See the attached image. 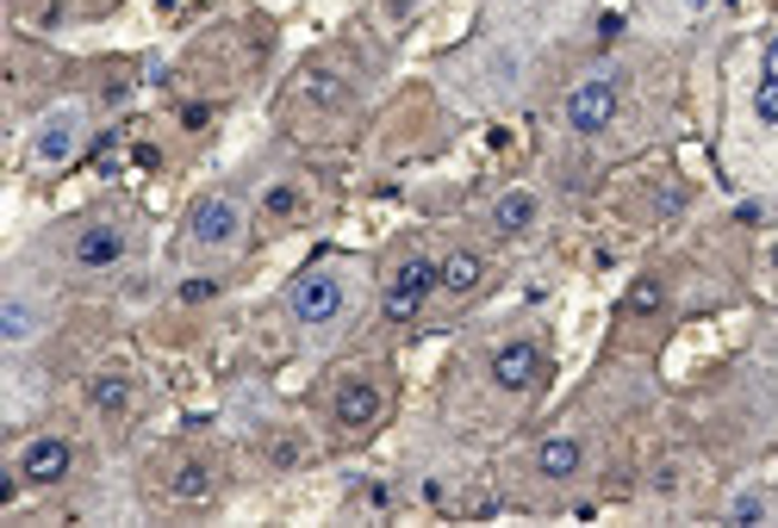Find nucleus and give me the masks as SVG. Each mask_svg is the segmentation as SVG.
<instances>
[{
  "label": "nucleus",
  "instance_id": "f257e3e1",
  "mask_svg": "<svg viewBox=\"0 0 778 528\" xmlns=\"http://www.w3.org/2000/svg\"><path fill=\"white\" fill-rule=\"evenodd\" d=\"M343 298H350V286L331 274V267H312V274H300L293 286H286V311L300 317V324H336L343 317Z\"/></svg>",
  "mask_w": 778,
  "mask_h": 528
},
{
  "label": "nucleus",
  "instance_id": "f03ea898",
  "mask_svg": "<svg viewBox=\"0 0 778 528\" xmlns=\"http://www.w3.org/2000/svg\"><path fill=\"white\" fill-rule=\"evenodd\" d=\"M436 286H443V274H436V262H430V255H405V262L393 267V280H386V317H393V324H412L417 311H424V298L436 293Z\"/></svg>",
  "mask_w": 778,
  "mask_h": 528
},
{
  "label": "nucleus",
  "instance_id": "7ed1b4c3",
  "mask_svg": "<svg viewBox=\"0 0 778 528\" xmlns=\"http://www.w3.org/2000/svg\"><path fill=\"white\" fill-rule=\"evenodd\" d=\"M617 81L610 75H592L579 81V88L567 93V124L579 131V138H598V131H610V119H617Z\"/></svg>",
  "mask_w": 778,
  "mask_h": 528
},
{
  "label": "nucleus",
  "instance_id": "20e7f679",
  "mask_svg": "<svg viewBox=\"0 0 778 528\" xmlns=\"http://www.w3.org/2000/svg\"><path fill=\"white\" fill-rule=\"evenodd\" d=\"M381 410H386V392L374 386V379H362V373H355V379H343V386H336V398H331V417H336V429H374V423H381Z\"/></svg>",
  "mask_w": 778,
  "mask_h": 528
},
{
  "label": "nucleus",
  "instance_id": "39448f33",
  "mask_svg": "<svg viewBox=\"0 0 778 528\" xmlns=\"http://www.w3.org/2000/svg\"><path fill=\"white\" fill-rule=\"evenodd\" d=\"M69 466H75V448H69L63 435H38L19 448V479L26 485H63Z\"/></svg>",
  "mask_w": 778,
  "mask_h": 528
},
{
  "label": "nucleus",
  "instance_id": "423d86ee",
  "mask_svg": "<svg viewBox=\"0 0 778 528\" xmlns=\"http://www.w3.org/2000/svg\"><path fill=\"white\" fill-rule=\"evenodd\" d=\"M542 379V342L517 336V342H498L493 348V386L498 392H529Z\"/></svg>",
  "mask_w": 778,
  "mask_h": 528
},
{
  "label": "nucleus",
  "instance_id": "0eeeda50",
  "mask_svg": "<svg viewBox=\"0 0 778 528\" xmlns=\"http://www.w3.org/2000/svg\"><path fill=\"white\" fill-rule=\"evenodd\" d=\"M238 231H243V217H238V205L224 200V193L200 200V205H193V217H188V236H193L200 248H224V243H238Z\"/></svg>",
  "mask_w": 778,
  "mask_h": 528
},
{
  "label": "nucleus",
  "instance_id": "6e6552de",
  "mask_svg": "<svg viewBox=\"0 0 778 528\" xmlns=\"http://www.w3.org/2000/svg\"><path fill=\"white\" fill-rule=\"evenodd\" d=\"M75 267H88V274H100V267H119L125 262V231L119 224H88V231L75 236Z\"/></svg>",
  "mask_w": 778,
  "mask_h": 528
},
{
  "label": "nucleus",
  "instance_id": "1a4fd4ad",
  "mask_svg": "<svg viewBox=\"0 0 778 528\" xmlns=\"http://www.w3.org/2000/svg\"><path fill=\"white\" fill-rule=\"evenodd\" d=\"M293 100H305V106H324V112H343L355 100L350 93V81L343 75H331V69H300V75H293Z\"/></svg>",
  "mask_w": 778,
  "mask_h": 528
},
{
  "label": "nucleus",
  "instance_id": "9d476101",
  "mask_svg": "<svg viewBox=\"0 0 778 528\" xmlns=\"http://www.w3.org/2000/svg\"><path fill=\"white\" fill-rule=\"evenodd\" d=\"M212 466L206 460H175L169 466V479H162V497H169V504H206L212 497Z\"/></svg>",
  "mask_w": 778,
  "mask_h": 528
},
{
  "label": "nucleus",
  "instance_id": "9b49d317",
  "mask_svg": "<svg viewBox=\"0 0 778 528\" xmlns=\"http://www.w3.org/2000/svg\"><path fill=\"white\" fill-rule=\"evenodd\" d=\"M75 143H81V119H75V112H57V119L38 124L32 150H38V162H69V155H75Z\"/></svg>",
  "mask_w": 778,
  "mask_h": 528
},
{
  "label": "nucleus",
  "instance_id": "f8f14e48",
  "mask_svg": "<svg viewBox=\"0 0 778 528\" xmlns=\"http://www.w3.org/2000/svg\"><path fill=\"white\" fill-rule=\"evenodd\" d=\"M579 466H586V448H579L573 435H548V441L536 448V473H542V479H573Z\"/></svg>",
  "mask_w": 778,
  "mask_h": 528
},
{
  "label": "nucleus",
  "instance_id": "ddd939ff",
  "mask_svg": "<svg viewBox=\"0 0 778 528\" xmlns=\"http://www.w3.org/2000/svg\"><path fill=\"white\" fill-rule=\"evenodd\" d=\"M436 274H443V293H448V298H467L479 280H486V262H479L474 248H455L448 262H436Z\"/></svg>",
  "mask_w": 778,
  "mask_h": 528
},
{
  "label": "nucleus",
  "instance_id": "4468645a",
  "mask_svg": "<svg viewBox=\"0 0 778 528\" xmlns=\"http://www.w3.org/2000/svg\"><path fill=\"white\" fill-rule=\"evenodd\" d=\"M529 224H536V193H505V200L493 205V231L498 236H524Z\"/></svg>",
  "mask_w": 778,
  "mask_h": 528
},
{
  "label": "nucleus",
  "instance_id": "2eb2a0df",
  "mask_svg": "<svg viewBox=\"0 0 778 528\" xmlns=\"http://www.w3.org/2000/svg\"><path fill=\"white\" fill-rule=\"evenodd\" d=\"M88 404L107 410V417L131 410V379H125V373H94V379H88Z\"/></svg>",
  "mask_w": 778,
  "mask_h": 528
},
{
  "label": "nucleus",
  "instance_id": "dca6fc26",
  "mask_svg": "<svg viewBox=\"0 0 778 528\" xmlns=\"http://www.w3.org/2000/svg\"><path fill=\"white\" fill-rule=\"evenodd\" d=\"M754 112L766 124H778V38L766 44V75H760V93H754Z\"/></svg>",
  "mask_w": 778,
  "mask_h": 528
},
{
  "label": "nucleus",
  "instance_id": "f3484780",
  "mask_svg": "<svg viewBox=\"0 0 778 528\" xmlns=\"http://www.w3.org/2000/svg\"><path fill=\"white\" fill-rule=\"evenodd\" d=\"M38 329V311L26 305V298H7L0 305V342H26Z\"/></svg>",
  "mask_w": 778,
  "mask_h": 528
},
{
  "label": "nucleus",
  "instance_id": "a211bd4d",
  "mask_svg": "<svg viewBox=\"0 0 778 528\" xmlns=\"http://www.w3.org/2000/svg\"><path fill=\"white\" fill-rule=\"evenodd\" d=\"M300 205H305V193L293 181H274L269 193H262V212L269 217H300Z\"/></svg>",
  "mask_w": 778,
  "mask_h": 528
},
{
  "label": "nucleus",
  "instance_id": "6ab92c4d",
  "mask_svg": "<svg viewBox=\"0 0 778 528\" xmlns=\"http://www.w3.org/2000/svg\"><path fill=\"white\" fill-rule=\"evenodd\" d=\"M660 305H667L660 280H636V286H629V298H623V311H629V317H654Z\"/></svg>",
  "mask_w": 778,
  "mask_h": 528
},
{
  "label": "nucleus",
  "instance_id": "aec40b11",
  "mask_svg": "<svg viewBox=\"0 0 778 528\" xmlns=\"http://www.w3.org/2000/svg\"><path fill=\"white\" fill-rule=\"evenodd\" d=\"M269 466H274V473L305 466V441H300V435H274V441H269Z\"/></svg>",
  "mask_w": 778,
  "mask_h": 528
},
{
  "label": "nucleus",
  "instance_id": "412c9836",
  "mask_svg": "<svg viewBox=\"0 0 778 528\" xmlns=\"http://www.w3.org/2000/svg\"><path fill=\"white\" fill-rule=\"evenodd\" d=\"M729 522H741V528L766 522V497H735V504H729Z\"/></svg>",
  "mask_w": 778,
  "mask_h": 528
},
{
  "label": "nucleus",
  "instance_id": "4be33fe9",
  "mask_svg": "<svg viewBox=\"0 0 778 528\" xmlns=\"http://www.w3.org/2000/svg\"><path fill=\"white\" fill-rule=\"evenodd\" d=\"M181 298H188V305H206V298H219V280H181Z\"/></svg>",
  "mask_w": 778,
  "mask_h": 528
},
{
  "label": "nucleus",
  "instance_id": "5701e85b",
  "mask_svg": "<svg viewBox=\"0 0 778 528\" xmlns=\"http://www.w3.org/2000/svg\"><path fill=\"white\" fill-rule=\"evenodd\" d=\"M355 497H362L367 510H393V491H386L381 479H367V485H355Z\"/></svg>",
  "mask_w": 778,
  "mask_h": 528
},
{
  "label": "nucleus",
  "instance_id": "b1692460",
  "mask_svg": "<svg viewBox=\"0 0 778 528\" xmlns=\"http://www.w3.org/2000/svg\"><path fill=\"white\" fill-rule=\"evenodd\" d=\"M679 13L685 19H704V13H710V0H679Z\"/></svg>",
  "mask_w": 778,
  "mask_h": 528
}]
</instances>
